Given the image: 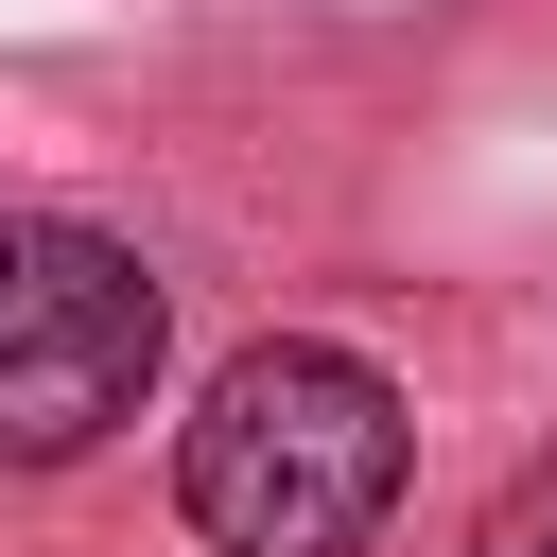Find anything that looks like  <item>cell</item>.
<instances>
[{"label":"cell","instance_id":"obj_1","mask_svg":"<svg viewBox=\"0 0 557 557\" xmlns=\"http://www.w3.org/2000/svg\"><path fill=\"white\" fill-rule=\"evenodd\" d=\"M174 505L209 557H366L400 505V383L313 331L244 348L174 435Z\"/></svg>","mask_w":557,"mask_h":557},{"label":"cell","instance_id":"obj_2","mask_svg":"<svg viewBox=\"0 0 557 557\" xmlns=\"http://www.w3.org/2000/svg\"><path fill=\"white\" fill-rule=\"evenodd\" d=\"M157 383V278L139 244L70 226V209H17L0 226V453L52 470L87 435H122Z\"/></svg>","mask_w":557,"mask_h":557},{"label":"cell","instance_id":"obj_3","mask_svg":"<svg viewBox=\"0 0 557 557\" xmlns=\"http://www.w3.org/2000/svg\"><path fill=\"white\" fill-rule=\"evenodd\" d=\"M470 557H557V470H522V487L487 505V540H470Z\"/></svg>","mask_w":557,"mask_h":557}]
</instances>
